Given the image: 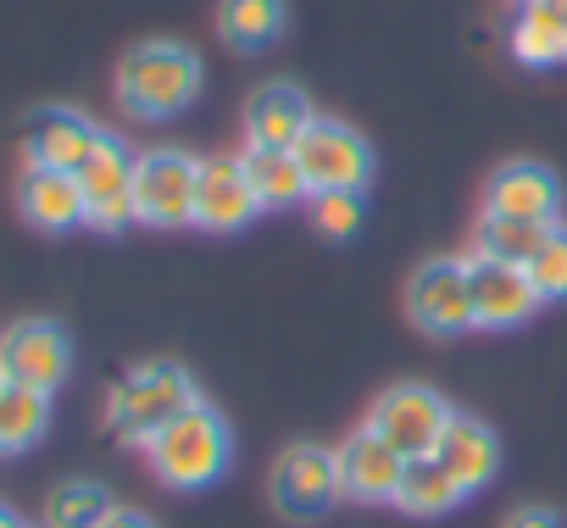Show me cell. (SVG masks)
Segmentation results:
<instances>
[{
	"instance_id": "obj_27",
	"label": "cell",
	"mask_w": 567,
	"mask_h": 528,
	"mask_svg": "<svg viewBox=\"0 0 567 528\" xmlns=\"http://www.w3.org/2000/svg\"><path fill=\"white\" fill-rule=\"evenodd\" d=\"M312 222H318L323 239H351L368 222L362 189H323V195H312Z\"/></svg>"
},
{
	"instance_id": "obj_23",
	"label": "cell",
	"mask_w": 567,
	"mask_h": 528,
	"mask_svg": "<svg viewBox=\"0 0 567 528\" xmlns=\"http://www.w3.org/2000/svg\"><path fill=\"white\" fill-rule=\"evenodd\" d=\"M51 428V395L23 390V384H0V456H18L40 445Z\"/></svg>"
},
{
	"instance_id": "obj_24",
	"label": "cell",
	"mask_w": 567,
	"mask_h": 528,
	"mask_svg": "<svg viewBox=\"0 0 567 528\" xmlns=\"http://www.w3.org/2000/svg\"><path fill=\"white\" fill-rule=\"evenodd\" d=\"M106 517H112V495L95 478L56 484L45 500V528H101Z\"/></svg>"
},
{
	"instance_id": "obj_20",
	"label": "cell",
	"mask_w": 567,
	"mask_h": 528,
	"mask_svg": "<svg viewBox=\"0 0 567 528\" xmlns=\"http://www.w3.org/2000/svg\"><path fill=\"white\" fill-rule=\"evenodd\" d=\"M512 56L523 68H556L567 62V12L556 0H523L512 23Z\"/></svg>"
},
{
	"instance_id": "obj_22",
	"label": "cell",
	"mask_w": 567,
	"mask_h": 528,
	"mask_svg": "<svg viewBox=\"0 0 567 528\" xmlns=\"http://www.w3.org/2000/svg\"><path fill=\"white\" fill-rule=\"evenodd\" d=\"M284 23V0H217V34L234 45V51H267L278 45Z\"/></svg>"
},
{
	"instance_id": "obj_14",
	"label": "cell",
	"mask_w": 567,
	"mask_h": 528,
	"mask_svg": "<svg viewBox=\"0 0 567 528\" xmlns=\"http://www.w3.org/2000/svg\"><path fill=\"white\" fill-rule=\"evenodd\" d=\"M484 211L489 217H512V222H556L561 217V184L550 167L539 162H506L495 167L489 189H484Z\"/></svg>"
},
{
	"instance_id": "obj_3",
	"label": "cell",
	"mask_w": 567,
	"mask_h": 528,
	"mask_svg": "<svg viewBox=\"0 0 567 528\" xmlns=\"http://www.w3.org/2000/svg\"><path fill=\"white\" fill-rule=\"evenodd\" d=\"M200 401V390H195V379L178 367V362H145V367H134V373H123L117 384H112V395H106V423H112V434L117 439H128V445H151L178 412H189Z\"/></svg>"
},
{
	"instance_id": "obj_17",
	"label": "cell",
	"mask_w": 567,
	"mask_h": 528,
	"mask_svg": "<svg viewBox=\"0 0 567 528\" xmlns=\"http://www.w3.org/2000/svg\"><path fill=\"white\" fill-rule=\"evenodd\" d=\"M18 206L34 228L45 234H68L84 222V184L79 173H56V167H23L18 184Z\"/></svg>"
},
{
	"instance_id": "obj_26",
	"label": "cell",
	"mask_w": 567,
	"mask_h": 528,
	"mask_svg": "<svg viewBox=\"0 0 567 528\" xmlns=\"http://www.w3.org/2000/svg\"><path fill=\"white\" fill-rule=\"evenodd\" d=\"M528 268V284L539 290V301H567V222H556L545 234V245L523 261Z\"/></svg>"
},
{
	"instance_id": "obj_9",
	"label": "cell",
	"mask_w": 567,
	"mask_h": 528,
	"mask_svg": "<svg viewBox=\"0 0 567 528\" xmlns=\"http://www.w3.org/2000/svg\"><path fill=\"white\" fill-rule=\"evenodd\" d=\"M296 156H301V173H307L312 195H323V189H368V178H373V145L351 123H334V117H318L296 139Z\"/></svg>"
},
{
	"instance_id": "obj_31",
	"label": "cell",
	"mask_w": 567,
	"mask_h": 528,
	"mask_svg": "<svg viewBox=\"0 0 567 528\" xmlns=\"http://www.w3.org/2000/svg\"><path fill=\"white\" fill-rule=\"evenodd\" d=\"M556 7H561V12H567V0H556Z\"/></svg>"
},
{
	"instance_id": "obj_10",
	"label": "cell",
	"mask_w": 567,
	"mask_h": 528,
	"mask_svg": "<svg viewBox=\"0 0 567 528\" xmlns=\"http://www.w3.org/2000/svg\"><path fill=\"white\" fill-rule=\"evenodd\" d=\"M467 284H473V329H484V334L517 329L539 312V290L528 284V268H517V261L473 256Z\"/></svg>"
},
{
	"instance_id": "obj_11",
	"label": "cell",
	"mask_w": 567,
	"mask_h": 528,
	"mask_svg": "<svg viewBox=\"0 0 567 528\" xmlns=\"http://www.w3.org/2000/svg\"><path fill=\"white\" fill-rule=\"evenodd\" d=\"M84 184V222L101 234H117L134 222V156L123 151V139H101V151L79 167Z\"/></svg>"
},
{
	"instance_id": "obj_19",
	"label": "cell",
	"mask_w": 567,
	"mask_h": 528,
	"mask_svg": "<svg viewBox=\"0 0 567 528\" xmlns=\"http://www.w3.org/2000/svg\"><path fill=\"white\" fill-rule=\"evenodd\" d=\"M451 473H456V484L473 495V489H484L495 473H501V445H495V434L478 423V417H451L445 423V434H440V451H434Z\"/></svg>"
},
{
	"instance_id": "obj_15",
	"label": "cell",
	"mask_w": 567,
	"mask_h": 528,
	"mask_svg": "<svg viewBox=\"0 0 567 528\" xmlns=\"http://www.w3.org/2000/svg\"><path fill=\"white\" fill-rule=\"evenodd\" d=\"M334 462H340V489H346V500H362V506L395 500L401 473H406V456H401L395 445H384L368 423L334 451Z\"/></svg>"
},
{
	"instance_id": "obj_21",
	"label": "cell",
	"mask_w": 567,
	"mask_h": 528,
	"mask_svg": "<svg viewBox=\"0 0 567 528\" xmlns=\"http://www.w3.org/2000/svg\"><path fill=\"white\" fill-rule=\"evenodd\" d=\"M467 500V489L456 484V473L440 462V456H412L406 473H401V489H395V506L406 517H445Z\"/></svg>"
},
{
	"instance_id": "obj_12",
	"label": "cell",
	"mask_w": 567,
	"mask_h": 528,
	"mask_svg": "<svg viewBox=\"0 0 567 528\" xmlns=\"http://www.w3.org/2000/svg\"><path fill=\"white\" fill-rule=\"evenodd\" d=\"M261 200L245 178L239 156H200V178H195V228L206 234H239L245 222H256Z\"/></svg>"
},
{
	"instance_id": "obj_13",
	"label": "cell",
	"mask_w": 567,
	"mask_h": 528,
	"mask_svg": "<svg viewBox=\"0 0 567 528\" xmlns=\"http://www.w3.org/2000/svg\"><path fill=\"white\" fill-rule=\"evenodd\" d=\"M101 128L84 117V112H73V106H45V112H34L29 117V128H23V162L29 167H56V173H79L95 151H101Z\"/></svg>"
},
{
	"instance_id": "obj_5",
	"label": "cell",
	"mask_w": 567,
	"mask_h": 528,
	"mask_svg": "<svg viewBox=\"0 0 567 528\" xmlns=\"http://www.w3.org/2000/svg\"><path fill=\"white\" fill-rule=\"evenodd\" d=\"M195 178H200V162L189 151L156 145V151L134 156V222H145V228L195 222Z\"/></svg>"
},
{
	"instance_id": "obj_2",
	"label": "cell",
	"mask_w": 567,
	"mask_h": 528,
	"mask_svg": "<svg viewBox=\"0 0 567 528\" xmlns=\"http://www.w3.org/2000/svg\"><path fill=\"white\" fill-rule=\"evenodd\" d=\"M151 473L167 484V489H206L228 473L234 462V434L223 423V412L212 401H195L189 412H178L151 445Z\"/></svg>"
},
{
	"instance_id": "obj_29",
	"label": "cell",
	"mask_w": 567,
	"mask_h": 528,
	"mask_svg": "<svg viewBox=\"0 0 567 528\" xmlns=\"http://www.w3.org/2000/svg\"><path fill=\"white\" fill-rule=\"evenodd\" d=\"M101 528H156L145 511H128V506H112V517L101 522Z\"/></svg>"
},
{
	"instance_id": "obj_18",
	"label": "cell",
	"mask_w": 567,
	"mask_h": 528,
	"mask_svg": "<svg viewBox=\"0 0 567 528\" xmlns=\"http://www.w3.org/2000/svg\"><path fill=\"white\" fill-rule=\"evenodd\" d=\"M245 162V178L261 200V211H290L301 200H312V184L301 173V156L296 151H272V145H245L239 151Z\"/></svg>"
},
{
	"instance_id": "obj_4",
	"label": "cell",
	"mask_w": 567,
	"mask_h": 528,
	"mask_svg": "<svg viewBox=\"0 0 567 528\" xmlns=\"http://www.w3.org/2000/svg\"><path fill=\"white\" fill-rule=\"evenodd\" d=\"M267 495H272V511L290 517V522H318V517H329V511L346 500L334 451H329V445H290V451L272 462Z\"/></svg>"
},
{
	"instance_id": "obj_28",
	"label": "cell",
	"mask_w": 567,
	"mask_h": 528,
	"mask_svg": "<svg viewBox=\"0 0 567 528\" xmlns=\"http://www.w3.org/2000/svg\"><path fill=\"white\" fill-rule=\"evenodd\" d=\"M501 528H561V517H556V511H545V506H517Z\"/></svg>"
},
{
	"instance_id": "obj_1",
	"label": "cell",
	"mask_w": 567,
	"mask_h": 528,
	"mask_svg": "<svg viewBox=\"0 0 567 528\" xmlns=\"http://www.w3.org/2000/svg\"><path fill=\"white\" fill-rule=\"evenodd\" d=\"M200 56L178 40H145L117 62V101L140 123H167L200 95Z\"/></svg>"
},
{
	"instance_id": "obj_30",
	"label": "cell",
	"mask_w": 567,
	"mask_h": 528,
	"mask_svg": "<svg viewBox=\"0 0 567 528\" xmlns=\"http://www.w3.org/2000/svg\"><path fill=\"white\" fill-rule=\"evenodd\" d=\"M0 528H23V517H18V511H12L7 500H0Z\"/></svg>"
},
{
	"instance_id": "obj_7",
	"label": "cell",
	"mask_w": 567,
	"mask_h": 528,
	"mask_svg": "<svg viewBox=\"0 0 567 528\" xmlns=\"http://www.w3.org/2000/svg\"><path fill=\"white\" fill-rule=\"evenodd\" d=\"M451 417L456 412L440 401V390H429V384H395V390H384L373 401L368 428L412 462V456H434L440 451V434H445Z\"/></svg>"
},
{
	"instance_id": "obj_8",
	"label": "cell",
	"mask_w": 567,
	"mask_h": 528,
	"mask_svg": "<svg viewBox=\"0 0 567 528\" xmlns=\"http://www.w3.org/2000/svg\"><path fill=\"white\" fill-rule=\"evenodd\" d=\"M406 318L434 334V340H456L473 329V284H467V261H423L406 279Z\"/></svg>"
},
{
	"instance_id": "obj_16",
	"label": "cell",
	"mask_w": 567,
	"mask_h": 528,
	"mask_svg": "<svg viewBox=\"0 0 567 528\" xmlns=\"http://www.w3.org/2000/svg\"><path fill=\"white\" fill-rule=\"evenodd\" d=\"M318 123L307 90L296 84H261L245 101V139L250 145H272V151H296V139Z\"/></svg>"
},
{
	"instance_id": "obj_25",
	"label": "cell",
	"mask_w": 567,
	"mask_h": 528,
	"mask_svg": "<svg viewBox=\"0 0 567 528\" xmlns=\"http://www.w3.org/2000/svg\"><path fill=\"white\" fill-rule=\"evenodd\" d=\"M556 228V222H550ZM545 222H512V217H489L484 211V222H478V234H473V256H495V261H523L545 245V234H550Z\"/></svg>"
},
{
	"instance_id": "obj_6",
	"label": "cell",
	"mask_w": 567,
	"mask_h": 528,
	"mask_svg": "<svg viewBox=\"0 0 567 528\" xmlns=\"http://www.w3.org/2000/svg\"><path fill=\"white\" fill-rule=\"evenodd\" d=\"M73 373V340L51 318H23L0 334V384H23L56 395L62 379Z\"/></svg>"
}]
</instances>
